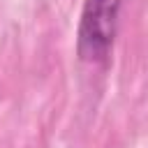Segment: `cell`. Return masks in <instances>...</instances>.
Masks as SVG:
<instances>
[{"label":"cell","mask_w":148,"mask_h":148,"mask_svg":"<svg viewBox=\"0 0 148 148\" xmlns=\"http://www.w3.org/2000/svg\"><path fill=\"white\" fill-rule=\"evenodd\" d=\"M123 0H86L76 30V53L86 62H106L118 32Z\"/></svg>","instance_id":"6da1fadb"}]
</instances>
